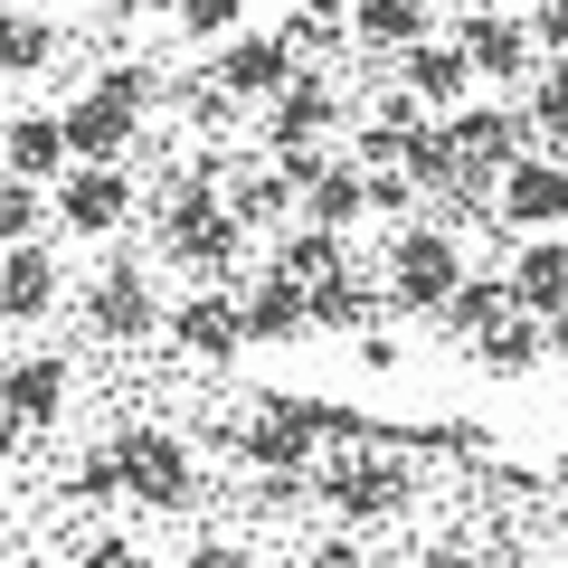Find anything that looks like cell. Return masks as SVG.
Listing matches in <instances>:
<instances>
[{
    "label": "cell",
    "instance_id": "4",
    "mask_svg": "<svg viewBox=\"0 0 568 568\" xmlns=\"http://www.w3.org/2000/svg\"><path fill=\"white\" fill-rule=\"evenodd\" d=\"M446 39L465 48V67L493 77V85H530V77H540V39H530V20H511V10H493V0H474Z\"/></svg>",
    "mask_w": 568,
    "mask_h": 568
},
{
    "label": "cell",
    "instance_id": "41",
    "mask_svg": "<svg viewBox=\"0 0 568 568\" xmlns=\"http://www.w3.org/2000/svg\"><path fill=\"white\" fill-rule=\"evenodd\" d=\"M436 568H484V559H465V549H446V559H436Z\"/></svg>",
    "mask_w": 568,
    "mask_h": 568
},
{
    "label": "cell",
    "instance_id": "35",
    "mask_svg": "<svg viewBox=\"0 0 568 568\" xmlns=\"http://www.w3.org/2000/svg\"><path fill=\"white\" fill-rule=\"evenodd\" d=\"M530 39H540L549 58H568V0H540V10H530Z\"/></svg>",
    "mask_w": 568,
    "mask_h": 568
},
{
    "label": "cell",
    "instance_id": "10",
    "mask_svg": "<svg viewBox=\"0 0 568 568\" xmlns=\"http://www.w3.org/2000/svg\"><path fill=\"white\" fill-rule=\"evenodd\" d=\"M0 171H10V181H29V190H58L67 171H77V152H67V123L48 114V104L10 114V123H0Z\"/></svg>",
    "mask_w": 568,
    "mask_h": 568
},
{
    "label": "cell",
    "instance_id": "32",
    "mask_svg": "<svg viewBox=\"0 0 568 568\" xmlns=\"http://www.w3.org/2000/svg\"><path fill=\"white\" fill-rule=\"evenodd\" d=\"M48 227V190H29V181H10V171H0V256H10V246H29Z\"/></svg>",
    "mask_w": 568,
    "mask_h": 568
},
{
    "label": "cell",
    "instance_id": "30",
    "mask_svg": "<svg viewBox=\"0 0 568 568\" xmlns=\"http://www.w3.org/2000/svg\"><path fill=\"white\" fill-rule=\"evenodd\" d=\"M171 29L200 39V48H227L246 29V0H171Z\"/></svg>",
    "mask_w": 568,
    "mask_h": 568
},
{
    "label": "cell",
    "instance_id": "9",
    "mask_svg": "<svg viewBox=\"0 0 568 568\" xmlns=\"http://www.w3.org/2000/svg\"><path fill=\"white\" fill-rule=\"evenodd\" d=\"M493 209H503L521 237H559L568 227V162H540V152L511 162L503 181H493Z\"/></svg>",
    "mask_w": 568,
    "mask_h": 568
},
{
    "label": "cell",
    "instance_id": "2",
    "mask_svg": "<svg viewBox=\"0 0 568 568\" xmlns=\"http://www.w3.org/2000/svg\"><path fill=\"white\" fill-rule=\"evenodd\" d=\"M446 133H455V152H465V190L503 181L511 162H530V152H540V142H530V114H521V104H484V95L455 104Z\"/></svg>",
    "mask_w": 568,
    "mask_h": 568
},
{
    "label": "cell",
    "instance_id": "24",
    "mask_svg": "<svg viewBox=\"0 0 568 568\" xmlns=\"http://www.w3.org/2000/svg\"><path fill=\"white\" fill-rule=\"evenodd\" d=\"M511 313H521V304H511V284H503V275H465V284L446 294V313H436V323H446L455 342H484V332L511 323Z\"/></svg>",
    "mask_w": 568,
    "mask_h": 568
},
{
    "label": "cell",
    "instance_id": "26",
    "mask_svg": "<svg viewBox=\"0 0 568 568\" xmlns=\"http://www.w3.org/2000/svg\"><path fill=\"white\" fill-rule=\"evenodd\" d=\"M474 361L503 369V379H521V369L549 361V323H540V313H511V323H493L484 342H474Z\"/></svg>",
    "mask_w": 568,
    "mask_h": 568
},
{
    "label": "cell",
    "instance_id": "38",
    "mask_svg": "<svg viewBox=\"0 0 568 568\" xmlns=\"http://www.w3.org/2000/svg\"><path fill=\"white\" fill-rule=\"evenodd\" d=\"M85 568H142V559H133L123 540H95V549H85Z\"/></svg>",
    "mask_w": 568,
    "mask_h": 568
},
{
    "label": "cell",
    "instance_id": "14",
    "mask_svg": "<svg viewBox=\"0 0 568 568\" xmlns=\"http://www.w3.org/2000/svg\"><path fill=\"white\" fill-rule=\"evenodd\" d=\"M398 85L426 104V114H455V104L474 95V67H465V48H455L446 29H436L426 48H407V58H398Z\"/></svg>",
    "mask_w": 568,
    "mask_h": 568
},
{
    "label": "cell",
    "instance_id": "15",
    "mask_svg": "<svg viewBox=\"0 0 568 568\" xmlns=\"http://www.w3.org/2000/svg\"><path fill=\"white\" fill-rule=\"evenodd\" d=\"M171 342L200 351V361H237V351H246V304L209 284V294H190V304L171 313Z\"/></svg>",
    "mask_w": 568,
    "mask_h": 568
},
{
    "label": "cell",
    "instance_id": "16",
    "mask_svg": "<svg viewBox=\"0 0 568 568\" xmlns=\"http://www.w3.org/2000/svg\"><path fill=\"white\" fill-rule=\"evenodd\" d=\"M351 39H361L369 58H388V67H398L407 48H426V39H436V10H426V0H351Z\"/></svg>",
    "mask_w": 568,
    "mask_h": 568
},
{
    "label": "cell",
    "instance_id": "31",
    "mask_svg": "<svg viewBox=\"0 0 568 568\" xmlns=\"http://www.w3.org/2000/svg\"><path fill=\"white\" fill-rule=\"evenodd\" d=\"M332 265H342V237H323V227H284V246H275V275H294V284H323Z\"/></svg>",
    "mask_w": 568,
    "mask_h": 568
},
{
    "label": "cell",
    "instance_id": "23",
    "mask_svg": "<svg viewBox=\"0 0 568 568\" xmlns=\"http://www.w3.org/2000/svg\"><path fill=\"white\" fill-rule=\"evenodd\" d=\"M398 171H407V181H417V200H436V190H465V152H455L446 114H436V123H417V133H407Z\"/></svg>",
    "mask_w": 568,
    "mask_h": 568
},
{
    "label": "cell",
    "instance_id": "36",
    "mask_svg": "<svg viewBox=\"0 0 568 568\" xmlns=\"http://www.w3.org/2000/svg\"><path fill=\"white\" fill-rule=\"evenodd\" d=\"M171 568H246V549H227V540H200V549H181Z\"/></svg>",
    "mask_w": 568,
    "mask_h": 568
},
{
    "label": "cell",
    "instance_id": "21",
    "mask_svg": "<svg viewBox=\"0 0 568 568\" xmlns=\"http://www.w3.org/2000/svg\"><path fill=\"white\" fill-rule=\"evenodd\" d=\"M237 246H246V227L227 219V209H209V219L171 227V237H162V256H171V265H190V275H209V284H219L227 265H237Z\"/></svg>",
    "mask_w": 568,
    "mask_h": 568
},
{
    "label": "cell",
    "instance_id": "20",
    "mask_svg": "<svg viewBox=\"0 0 568 568\" xmlns=\"http://www.w3.org/2000/svg\"><path fill=\"white\" fill-rule=\"evenodd\" d=\"M313 436H323V407H304V398H265L256 426H246V455H256V465H304Z\"/></svg>",
    "mask_w": 568,
    "mask_h": 568
},
{
    "label": "cell",
    "instance_id": "42",
    "mask_svg": "<svg viewBox=\"0 0 568 568\" xmlns=\"http://www.w3.org/2000/svg\"><path fill=\"white\" fill-rule=\"evenodd\" d=\"M10 10H20V0H0V20H10Z\"/></svg>",
    "mask_w": 568,
    "mask_h": 568
},
{
    "label": "cell",
    "instance_id": "1",
    "mask_svg": "<svg viewBox=\"0 0 568 568\" xmlns=\"http://www.w3.org/2000/svg\"><path fill=\"white\" fill-rule=\"evenodd\" d=\"M465 275H474V265H465V246H455L446 227L407 219L398 237H388V304H398V313H446V294Z\"/></svg>",
    "mask_w": 568,
    "mask_h": 568
},
{
    "label": "cell",
    "instance_id": "27",
    "mask_svg": "<svg viewBox=\"0 0 568 568\" xmlns=\"http://www.w3.org/2000/svg\"><path fill=\"white\" fill-rule=\"evenodd\" d=\"M304 294H313V332H351V323L369 313V265H351V256H342L323 284H304Z\"/></svg>",
    "mask_w": 568,
    "mask_h": 568
},
{
    "label": "cell",
    "instance_id": "33",
    "mask_svg": "<svg viewBox=\"0 0 568 568\" xmlns=\"http://www.w3.org/2000/svg\"><path fill=\"white\" fill-rule=\"evenodd\" d=\"M95 85L123 104V114H152V104H162V67H152V58H114Z\"/></svg>",
    "mask_w": 568,
    "mask_h": 568
},
{
    "label": "cell",
    "instance_id": "17",
    "mask_svg": "<svg viewBox=\"0 0 568 568\" xmlns=\"http://www.w3.org/2000/svg\"><path fill=\"white\" fill-rule=\"evenodd\" d=\"M58 407H67V361H58V351L0 369V417H10V426H58Z\"/></svg>",
    "mask_w": 568,
    "mask_h": 568
},
{
    "label": "cell",
    "instance_id": "12",
    "mask_svg": "<svg viewBox=\"0 0 568 568\" xmlns=\"http://www.w3.org/2000/svg\"><path fill=\"white\" fill-rule=\"evenodd\" d=\"M67 304V265H58V246H10L0 256V323H48V313Z\"/></svg>",
    "mask_w": 568,
    "mask_h": 568
},
{
    "label": "cell",
    "instance_id": "25",
    "mask_svg": "<svg viewBox=\"0 0 568 568\" xmlns=\"http://www.w3.org/2000/svg\"><path fill=\"white\" fill-rule=\"evenodd\" d=\"M521 114H530V142H540V162H568V58H549L540 77H530Z\"/></svg>",
    "mask_w": 568,
    "mask_h": 568
},
{
    "label": "cell",
    "instance_id": "6",
    "mask_svg": "<svg viewBox=\"0 0 568 568\" xmlns=\"http://www.w3.org/2000/svg\"><path fill=\"white\" fill-rule=\"evenodd\" d=\"M294 77H304V58L284 48V29H237V39L219 48V67H209V85H219L227 104H275Z\"/></svg>",
    "mask_w": 568,
    "mask_h": 568
},
{
    "label": "cell",
    "instance_id": "40",
    "mask_svg": "<svg viewBox=\"0 0 568 568\" xmlns=\"http://www.w3.org/2000/svg\"><path fill=\"white\" fill-rule=\"evenodd\" d=\"M549 351H568V304H559V313H549Z\"/></svg>",
    "mask_w": 568,
    "mask_h": 568
},
{
    "label": "cell",
    "instance_id": "39",
    "mask_svg": "<svg viewBox=\"0 0 568 568\" xmlns=\"http://www.w3.org/2000/svg\"><path fill=\"white\" fill-rule=\"evenodd\" d=\"M10 455H20V426H10V417H0V474H10Z\"/></svg>",
    "mask_w": 568,
    "mask_h": 568
},
{
    "label": "cell",
    "instance_id": "3",
    "mask_svg": "<svg viewBox=\"0 0 568 568\" xmlns=\"http://www.w3.org/2000/svg\"><path fill=\"white\" fill-rule=\"evenodd\" d=\"M284 181H294V219L323 227V237H342V227L369 219L361 162H332V152H284Z\"/></svg>",
    "mask_w": 568,
    "mask_h": 568
},
{
    "label": "cell",
    "instance_id": "28",
    "mask_svg": "<svg viewBox=\"0 0 568 568\" xmlns=\"http://www.w3.org/2000/svg\"><path fill=\"white\" fill-rule=\"evenodd\" d=\"M39 67H58V20L10 10V20H0V77H39Z\"/></svg>",
    "mask_w": 568,
    "mask_h": 568
},
{
    "label": "cell",
    "instance_id": "7",
    "mask_svg": "<svg viewBox=\"0 0 568 568\" xmlns=\"http://www.w3.org/2000/svg\"><path fill=\"white\" fill-rule=\"evenodd\" d=\"M133 209H142V190H133L123 162H77L58 181V227H67V237H114Z\"/></svg>",
    "mask_w": 568,
    "mask_h": 568
},
{
    "label": "cell",
    "instance_id": "19",
    "mask_svg": "<svg viewBox=\"0 0 568 568\" xmlns=\"http://www.w3.org/2000/svg\"><path fill=\"white\" fill-rule=\"evenodd\" d=\"M503 284H511V304L521 313H559L568 304V237H530V246H511V265H503Z\"/></svg>",
    "mask_w": 568,
    "mask_h": 568
},
{
    "label": "cell",
    "instance_id": "37",
    "mask_svg": "<svg viewBox=\"0 0 568 568\" xmlns=\"http://www.w3.org/2000/svg\"><path fill=\"white\" fill-rule=\"evenodd\" d=\"M104 20H171V0H95Z\"/></svg>",
    "mask_w": 568,
    "mask_h": 568
},
{
    "label": "cell",
    "instance_id": "22",
    "mask_svg": "<svg viewBox=\"0 0 568 568\" xmlns=\"http://www.w3.org/2000/svg\"><path fill=\"white\" fill-rule=\"evenodd\" d=\"M304 332H313V294L294 275H265L246 294V342H304Z\"/></svg>",
    "mask_w": 568,
    "mask_h": 568
},
{
    "label": "cell",
    "instance_id": "8",
    "mask_svg": "<svg viewBox=\"0 0 568 568\" xmlns=\"http://www.w3.org/2000/svg\"><path fill=\"white\" fill-rule=\"evenodd\" d=\"M342 114H351V104H342V85L304 67V77L284 85L275 104H265V152H275V162H284V152H323V133H332Z\"/></svg>",
    "mask_w": 568,
    "mask_h": 568
},
{
    "label": "cell",
    "instance_id": "34",
    "mask_svg": "<svg viewBox=\"0 0 568 568\" xmlns=\"http://www.w3.org/2000/svg\"><path fill=\"white\" fill-rule=\"evenodd\" d=\"M369 181V209H379V219H407V209H417V181H407L398 162H379V171H361Z\"/></svg>",
    "mask_w": 568,
    "mask_h": 568
},
{
    "label": "cell",
    "instance_id": "5",
    "mask_svg": "<svg viewBox=\"0 0 568 568\" xmlns=\"http://www.w3.org/2000/svg\"><path fill=\"white\" fill-rule=\"evenodd\" d=\"M85 323H95L104 342H142V332L162 323V294H152V265H142L133 246H114V256L95 265V284H85Z\"/></svg>",
    "mask_w": 568,
    "mask_h": 568
},
{
    "label": "cell",
    "instance_id": "13",
    "mask_svg": "<svg viewBox=\"0 0 568 568\" xmlns=\"http://www.w3.org/2000/svg\"><path fill=\"white\" fill-rule=\"evenodd\" d=\"M58 123H67V152H77V162H123L133 133H142V114H123L104 85H85L77 104H58Z\"/></svg>",
    "mask_w": 568,
    "mask_h": 568
},
{
    "label": "cell",
    "instance_id": "29",
    "mask_svg": "<svg viewBox=\"0 0 568 568\" xmlns=\"http://www.w3.org/2000/svg\"><path fill=\"white\" fill-rule=\"evenodd\" d=\"M342 39H351V0H294V20H284V48L294 58H323Z\"/></svg>",
    "mask_w": 568,
    "mask_h": 568
},
{
    "label": "cell",
    "instance_id": "11",
    "mask_svg": "<svg viewBox=\"0 0 568 568\" xmlns=\"http://www.w3.org/2000/svg\"><path fill=\"white\" fill-rule=\"evenodd\" d=\"M114 465H123V493H142V503H190V446L171 426H133Z\"/></svg>",
    "mask_w": 568,
    "mask_h": 568
},
{
    "label": "cell",
    "instance_id": "18",
    "mask_svg": "<svg viewBox=\"0 0 568 568\" xmlns=\"http://www.w3.org/2000/svg\"><path fill=\"white\" fill-rule=\"evenodd\" d=\"M323 503H332V511H351V521H379V511H398V503H407V474H398V465H379V455H351V465H332V474H323Z\"/></svg>",
    "mask_w": 568,
    "mask_h": 568
}]
</instances>
